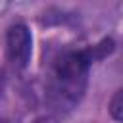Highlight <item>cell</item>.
Returning <instances> with one entry per match:
<instances>
[{
	"label": "cell",
	"instance_id": "1",
	"mask_svg": "<svg viewBox=\"0 0 123 123\" xmlns=\"http://www.w3.org/2000/svg\"><path fill=\"white\" fill-rule=\"evenodd\" d=\"M108 40L100 46L86 50H65L54 58L46 71V98L58 111L71 110L83 96L86 88V77L90 63L106 52Z\"/></svg>",
	"mask_w": 123,
	"mask_h": 123
},
{
	"label": "cell",
	"instance_id": "2",
	"mask_svg": "<svg viewBox=\"0 0 123 123\" xmlns=\"http://www.w3.org/2000/svg\"><path fill=\"white\" fill-rule=\"evenodd\" d=\"M6 46H8V58L15 69H23L31 58V35L25 25L17 23L10 27L8 37H6Z\"/></svg>",
	"mask_w": 123,
	"mask_h": 123
},
{
	"label": "cell",
	"instance_id": "3",
	"mask_svg": "<svg viewBox=\"0 0 123 123\" xmlns=\"http://www.w3.org/2000/svg\"><path fill=\"white\" fill-rule=\"evenodd\" d=\"M110 111L117 121H123V88L119 92H115V96L110 102Z\"/></svg>",
	"mask_w": 123,
	"mask_h": 123
},
{
	"label": "cell",
	"instance_id": "4",
	"mask_svg": "<svg viewBox=\"0 0 123 123\" xmlns=\"http://www.w3.org/2000/svg\"><path fill=\"white\" fill-rule=\"evenodd\" d=\"M35 123H56L52 117H40V119H37Z\"/></svg>",
	"mask_w": 123,
	"mask_h": 123
}]
</instances>
